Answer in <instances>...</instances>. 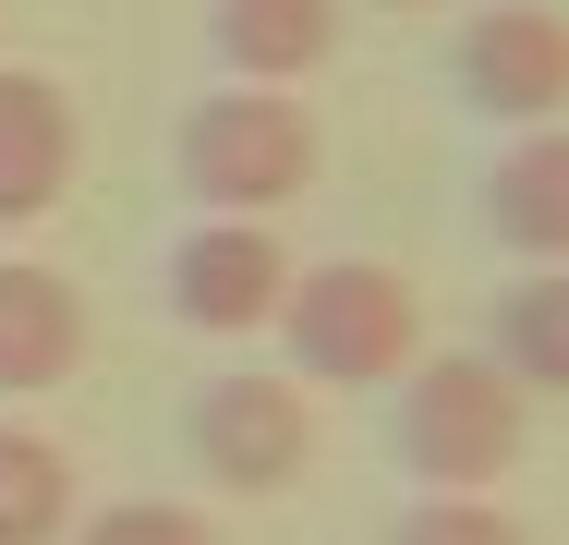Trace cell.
<instances>
[{
  "mask_svg": "<svg viewBox=\"0 0 569 545\" xmlns=\"http://www.w3.org/2000/svg\"><path fill=\"white\" fill-rule=\"evenodd\" d=\"M363 12H449V0H363Z\"/></svg>",
  "mask_w": 569,
  "mask_h": 545,
  "instance_id": "obj_15",
  "label": "cell"
},
{
  "mask_svg": "<svg viewBox=\"0 0 569 545\" xmlns=\"http://www.w3.org/2000/svg\"><path fill=\"white\" fill-rule=\"evenodd\" d=\"M182 460L219 497H291L316 473V388L279 364H219L182 400Z\"/></svg>",
  "mask_w": 569,
  "mask_h": 545,
  "instance_id": "obj_4",
  "label": "cell"
},
{
  "mask_svg": "<svg viewBox=\"0 0 569 545\" xmlns=\"http://www.w3.org/2000/svg\"><path fill=\"white\" fill-rule=\"evenodd\" d=\"M388 545H533V534H521L509 497H412L388 522Z\"/></svg>",
  "mask_w": 569,
  "mask_h": 545,
  "instance_id": "obj_14",
  "label": "cell"
},
{
  "mask_svg": "<svg viewBox=\"0 0 569 545\" xmlns=\"http://www.w3.org/2000/svg\"><path fill=\"white\" fill-rule=\"evenodd\" d=\"M61 545H219V522H207L194 497H110V509H86Z\"/></svg>",
  "mask_w": 569,
  "mask_h": 545,
  "instance_id": "obj_13",
  "label": "cell"
},
{
  "mask_svg": "<svg viewBox=\"0 0 569 545\" xmlns=\"http://www.w3.org/2000/svg\"><path fill=\"white\" fill-rule=\"evenodd\" d=\"M412 351H425V291L388 255L291 267V291H279V376H303V388H400Z\"/></svg>",
  "mask_w": 569,
  "mask_h": 545,
  "instance_id": "obj_3",
  "label": "cell"
},
{
  "mask_svg": "<svg viewBox=\"0 0 569 545\" xmlns=\"http://www.w3.org/2000/svg\"><path fill=\"white\" fill-rule=\"evenodd\" d=\"M533 448V400L509 388V364L472 351H412V376L388 388V460L425 497H497Z\"/></svg>",
  "mask_w": 569,
  "mask_h": 545,
  "instance_id": "obj_1",
  "label": "cell"
},
{
  "mask_svg": "<svg viewBox=\"0 0 569 545\" xmlns=\"http://www.w3.org/2000/svg\"><path fill=\"white\" fill-rule=\"evenodd\" d=\"M73 170H86V121H73V98H61L49 73L0 61V230H37V218L73 195Z\"/></svg>",
  "mask_w": 569,
  "mask_h": 545,
  "instance_id": "obj_8",
  "label": "cell"
},
{
  "mask_svg": "<svg viewBox=\"0 0 569 545\" xmlns=\"http://www.w3.org/2000/svg\"><path fill=\"white\" fill-rule=\"evenodd\" d=\"M449 98L497 133L569 121V12L558 0H472L449 24Z\"/></svg>",
  "mask_w": 569,
  "mask_h": 545,
  "instance_id": "obj_5",
  "label": "cell"
},
{
  "mask_svg": "<svg viewBox=\"0 0 569 545\" xmlns=\"http://www.w3.org/2000/svg\"><path fill=\"white\" fill-rule=\"evenodd\" d=\"M86 364V291L37 255H0V400H37Z\"/></svg>",
  "mask_w": 569,
  "mask_h": 545,
  "instance_id": "obj_9",
  "label": "cell"
},
{
  "mask_svg": "<svg viewBox=\"0 0 569 545\" xmlns=\"http://www.w3.org/2000/svg\"><path fill=\"white\" fill-rule=\"evenodd\" d=\"M207 49L230 86H303L340 49V0H207Z\"/></svg>",
  "mask_w": 569,
  "mask_h": 545,
  "instance_id": "obj_10",
  "label": "cell"
},
{
  "mask_svg": "<svg viewBox=\"0 0 569 545\" xmlns=\"http://www.w3.org/2000/svg\"><path fill=\"white\" fill-rule=\"evenodd\" d=\"M472 218L509 267H569V121H533L485 158L472 182Z\"/></svg>",
  "mask_w": 569,
  "mask_h": 545,
  "instance_id": "obj_7",
  "label": "cell"
},
{
  "mask_svg": "<svg viewBox=\"0 0 569 545\" xmlns=\"http://www.w3.org/2000/svg\"><path fill=\"white\" fill-rule=\"evenodd\" d=\"M279 291H291L279 218H182L170 255H158V304H170V327H194V339L279 327Z\"/></svg>",
  "mask_w": 569,
  "mask_h": 545,
  "instance_id": "obj_6",
  "label": "cell"
},
{
  "mask_svg": "<svg viewBox=\"0 0 569 545\" xmlns=\"http://www.w3.org/2000/svg\"><path fill=\"white\" fill-rule=\"evenodd\" d=\"M316 170H328V133L291 86H219L170 133V182L194 218H279L316 195Z\"/></svg>",
  "mask_w": 569,
  "mask_h": 545,
  "instance_id": "obj_2",
  "label": "cell"
},
{
  "mask_svg": "<svg viewBox=\"0 0 569 545\" xmlns=\"http://www.w3.org/2000/svg\"><path fill=\"white\" fill-rule=\"evenodd\" d=\"M485 351L509 364L521 400H569V267H521L485 304Z\"/></svg>",
  "mask_w": 569,
  "mask_h": 545,
  "instance_id": "obj_11",
  "label": "cell"
},
{
  "mask_svg": "<svg viewBox=\"0 0 569 545\" xmlns=\"http://www.w3.org/2000/svg\"><path fill=\"white\" fill-rule=\"evenodd\" d=\"M86 522V473L73 448L37 425H0V545H61Z\"/></svg>",
  "mask_w": 569,
  "mask_h": 545,
  "instance_id": "obj_12",
  "label": "cell"
}]
</instances>
